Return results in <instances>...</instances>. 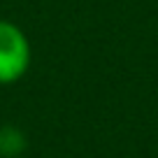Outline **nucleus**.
Masks as SVG:
<instances>
[{"label":"nucleus","mask_w":158,"mask_h":158,"mask_svg":"<svg viewBox=\"0 0 158 158\" xmlns=\"http://www.w3.org/2000/svg\"><path fill=\"white\" fill-rule=\"evenodd\" d=\"M30 42L28 35L12 21L0 19V84L10 86L19 81L30 68Z\"/></svg>","instance_id":"obj_1"},{"label":"nucleus","mask_w":158,"mask_h":158,"mask_svg":"<svg viewBox=\"0 0 158 158\" xmlns=\"http://www.w3.org/2000/svg\"><path fill=\"white\" fill-rule=\"evenodd\" d=\"M23 149H26V137H23V133H21L19 128H14V126L0 128V156L14 158V156H19Z\"/></svg>","instance_id":"obj_2"}]
</instances>
